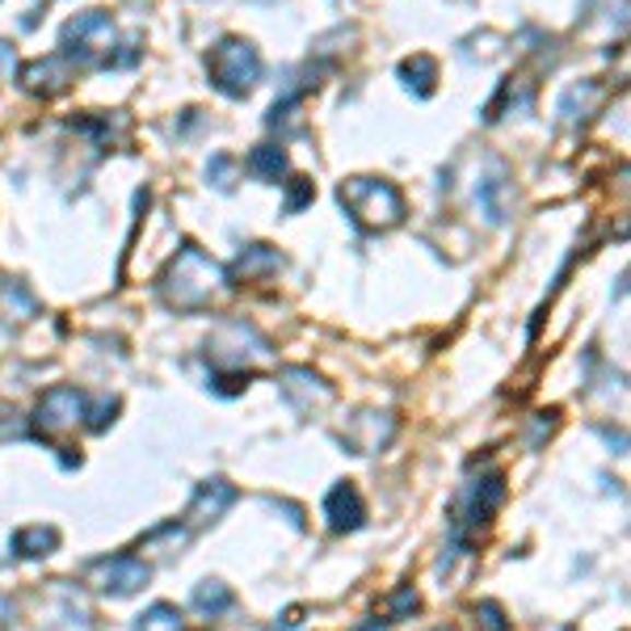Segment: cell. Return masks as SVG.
<instances>
[{
    "label": "cell",
    "instance_id": "10",
    "mask_svg": "<svg viewBox=\"0 0 631 631\" xmlns=\"http://www.w3.org/2000/svg\"><path fill=\"white\" fill-rule=\"evenodd\" d=\"M72 81H77V68L63 56L34 59V63L22 68V84H26V93H34V97H59Z\"/></svg>",
    "mask_w": 631,
    "mask_h": 631
},
{
    "label": "cell",
    "instance_id": "29",
    "mask_svg": "<svg viewBox=\"0 0 631 631\" xmlns=\"http://www.w3.org/2000/svg\"><path fill=\"white\" fill-rule=\"evenodd\" d=\"M13 615H17V606H13L9 598H4V594H0V631L13 628Z\"/></svg>",
    "mask_w": 631,
    "mask_h": 631
},
{
    "label": "cell",
    "instance_id": "27",
    "mask_svg": "<svg viewBox=\"0 0 631 631\" xmlns=\"http://www.w3.org/2000/svg\"><path fill=\"white\" fill-rule=\"evenodd\" d=\"M114 412H118V400H97L93 412H89V430H106L114 421Z\"/></svg>",
    "mask_w": 631,
    "mask_h": 631
},
{
    "label": "cell",
    "instance_id": "12",
    "mask_svg": "<svg viewBox=\"0 0 631 631\" xmlns=\"http://www.w3.org/2000/svg\"><path fill=\"white\" fill-rule=\"evenodd\" d=\"M282 396L300 412H316L332 400V387L320 375H312L307 366H291V371H282Z\"/></svg>",
    "mask_w": 631,
    "mask_h": 631
},
{
    "label": "cell",
    "instance_id": "9",
    "mask_svg": "<svg viewBox=\"0 0 631 631\" xmlns=\"http://www.w3.org/2000/svg\"><path fill=\"white\" fill-rule=\"evenodd\" d=\"M476 207L489 223H505L510 215V173L496 156H484V168L476 177Z\"/></svg>",
    "mask_w": 631,
    "mask_h": 631
},
{
    "label": "cell",
    "instance_id": "15",
    "mask_svg": "<svg viewBox=\"0 0 631 631\" xmlns=\"http://www.w3.org/2000/svg\"><path fill=\"white\" fill-rule=\"evenodd\" d=\"M598 102H603V84L594 81L573 84V89H564L560 102H556V122H560V127H576V122H585V118L594 114Z\"/></svg>",
    "mask_w": 631,
    "mask_h": 631
},
{
    "label": "cell",
    "instance_id": "2",
    "mask_svg": "<svg viewBox=\"0 0 631 631\" xmlns=\"http://www.w3.org/2000/svg\"><path fill=\"white\" fill-rule=\"evenodd\" d=\"M337 202L350 211V220L366 232H392L405 223V194L384 177H350L337 186Z\"/></svg>",
    "mask_w": 631,
    "mask_h": 631
},
{
    "label": "cell",
    "instance_id": "28",
    "mask_svg": "<svg viewBox=\"0 0 631 631\" xmlns=\"http://www.w3.org/2000/svg\"><path fill=\"white\" fill-rule=\"evenodd\" d=\"M13 72H17V51H13V43L0 38V84L13 81Z\"/></svg>",
    "mask_w": 631,
    "mask_h": 631
},
{
    "label": "cell",
    "instance_id": "24",
    "mask_svg": "<svg viewBox=\"0 0 631 631\" xmlns=\"http://www.w3.org/2000/svg\"><path fill=\"white\" fill-rule=\"evenodd\" d=\"M471 615H476V628L480 631H510V619H505V610L496 603L471 606Z\"/></svg>",
    "mask_w": 631,
    "mask_h": 631
},
{
    "label": "cell",
    "instance_id": "16",
    "mask_svg": "<svg viewBox=\"0 0 631 631\" xmlns=\"http://www.w3.org/2000/svg\"><path fill=\"white\" fill-rule=\"evenodd\" d=\"M282 270V253L270 245H248L241 257H236V266H232V274L227 282H261V278H270Z\"/></svg>",
    "mask_w": 631,
    "mask_h": 631
},
{
    "label": "cell",
    "instance_id": "14",
    "mask_svg": "<svg viewBox=\"0 0 631 631\" xmlns=\"http://www.w3.org/2000/svg\"><path fill=\"white\" fill-rule=\"evenodd\" d=\"M325 518H329V526L337 530V535H341V530H358V526H362V518H366V505H362V496H358V489L350 484V480H341V484L325 496Z\"/></svg>",
    "mask_w": 631,
    "mask_h": 631
},
{
    "label": "cell",
    "instance_id": "23",
    "mask_svg": "<svg viewBox=\"0 0 631 631\" xmlns=\"http://www.w3.org/2000/svg\"><path fill=\"white\" fill-rule=\"evenodd\" d=\"M207 182H211L215 190L232 194V186H236V161H232V156H211V165H207Z\"/></svg>",
    "mask_w": 631,
    "mask_h": 631
},
{
    "label": "cell",
    "instance_id": "18",
    "mask_svg": "<svg viewBox=\"0 0 631 631\" xmlns=\"http://www.w3.org/2000/svg\"><path fill=\"white\" fill-rule=\"evenodd\" d=\"M56 548H59L56 526H26V530L13 535V551L26 556V560H43V556H51Z\"/></svg>",
    "mask_w": 631,
    "mask_h": 631
},
{
    "label": "cell",
    "instance_id": "17",
    "mask_svg": "<svg viewBox=\"0 0 631 631\" xmlns=\"http://www.w3.org/2000/svg\"><path fill=\"white\" fill-rule=\"evenodd\" d=\"M38 312V300L17 278H0V320H30Z\"/></svg>",
    "mask_w": 631,
    "mask_h": 631
},
{
    "label": "cell",
    "instance_id": "5",
    "mask_svg": "<svg viewBox=\"0 0 631 631\" xmlns=\"http://www.w3.org/2000/svg\"><path fill=\"white\" fill-rule=\"evenodd\" d=\"M207 358L220 371H245L253 362L270 358V341L253 329L248 320H223L220 329L211 332V341H207Z\"/></svg>",
    "mask_w": 631,
    "mask_h": 631
},
{
    "label": "cell",
    "instance_id": "4",
    "mask_svg": "<svg viewBox=\"0 0 631 631\" xmlns=\"http://www.w3.org/2000/svg\"><path fill=\"white\" fill-rule=\"evenodd\" d=\"M207 77L223 97H245V93H253V84L261 81V56L248 38L227 34L207 56Z\"/></svg>",
    "mask_w": 631,
    "mask_h": 631
},
{
    "label": "cell",
    "instance_id": "20",
    "mask_svg": "<svg viewBox=\"0 0 631 631\" xmlns=\"http://www.w3.org/2000/svg\"><path fill=\"white\" fill-rule=\"evenodd\" d=\"M245 168L257 182H278L287 173V152L274 148V143H261V148H253L245 156Z\"/></svg>",
    "mask_w": 631,
    "mask_h": 631
},
{
    "label": "cell",
    "instance_id": "19",
    "mask_svg": "<svg viewBox=\"0 0 631 631\" xmlns=\"http://www.w3.org/2000/svg\"><path fill=\"white\" fill-rule=\"evenodd\" d=\"M400 81H405V89L417 93V97H430L434 84H439V63H434L430 56L405 59V63H400Z\"/></svg>",
    "mask_w": 631,
    "mask_h": 631
},
{
    "label": "cell",
    "instance_id": "13",
    "mask_svg": "<svg viewBox=\"0 0 631 631\" xmlns=\"http://www.w3.org/2000/svg\"><path fill=\"white\" fill-rule=\"evenodd\" d=\"M232 501H236V489H232L227 480H207V484H198L190 510H186V522H190V526H207V522L223 518Z\"/></svg>",
    "mask_w": 631,
    "mask_h": 631
},
{
    "label": "cell",
    "instance_id": "11",
    "mask_svg": "<svg viewBox=\"0 0 631 631\" xmlns=\"http://www.w3.org/2000/svg\"><path fill=\"white\" fill-rule=\"evenodd\" d=\"M392 434H396V417L392 412H358L350 421V430H346V446L354 455H375V451H384L392 442Z\"/></svg>",
    "mask_w": 631,
    "mask_h": 631
},
{
    "label": "cell",
    "instance_id": "3",
    "mask_svg": "<svg viewBox=\"0 0 631 631\" xmlns=\"http://www.w3.org/2000/svg\"><path fill=\"white\" fill-rule=\"evenodd\" d=\"M59 56L72 68H110L118 56V26L106 9H89L81 17H72L59 34Z\"/></svg>",
    "mask_w": 631,
    "mask_h": 631
},
{
    "label": "cell",
    "instance_id": "22",
    "mask_svg": "<svg viewBox=\"0 0 631 631\" xmlns=\"http://www.w3.org/2000/svg\"><path fill=\"white\" fill-rule=\"evenodd\" d=\"M136 631H186V619H182L177 606L156 603V606H148V610L136 619Z\"/></svg>",
    "mask_w": 631,
    "mask_h": 631
},
{
    "label": "cell",
    "instance_id": "26",
    "mask_svg": "<svg viewBox=\"0 0 631 631\" xmlns=\"http://www.w3.org/2000/svg\"><path fill=\"white\" fill-rule=\"evenodd\" d=\"M417 606H421V598H417V589H412V585H405V589H400V594L392 598V606H387V615H392V619H400V615H409V610H417Z\"/></svg>",
    "mask_w": 631,
    "mask_h": 631
},
{
    "label": "cell",
    "instance_id": "25",
    "mask_svg": "<svg viewBox=\"0 0 631 631\" xmlns=\"http://www.w3.org/2000/svg\"><path fill=\"white\" fill-rule=\"evenodd\" d=\"M312 194H316V186H312L307 177H295V182H291V198H287V215L303 211V207L312 202Z\"/></svg>",
    "mask_w": 631,
    "mask_h": 631
},
{
    "label": "cell",
    "instance_id": "1",
    "mask_svg": "<svg viewBox=\"0 0 631 631\" xmlns=\"http://www.w3.org/2000/svg\"><path fill=\"white\" fill-rule=\"evenodd\" d=\"M223 287H227V270L215 257H207L198 245H182V253L168 261L165 274H161V295L177 312H202Z\"/></svg>",
    "mask_w": 631,
    "mask_h": 631
},
{
    "label": "cell",
    "instance_id": "6",
    "mask_svg": "<svg viewBox=\"0 0 631 631\" xmlns=\"http://www.w3.org/2000/svg\"><path fill=\"white\" fill-rule=\"evenodd\" d=\"M84 417V392L72 384H56L51 392H43L38 409H34V434L38 439H59L68 430H77Z\"/></svg>",
    "mask_w": 631,
    "mask_h": 631
},
{
    "label": "cell",
    "instance_id": "21",
    "mask_svg": "<svg viewBox=\"0 0 631 631\" xmlns=\"http://www.w3.org/2000/svg\"><path fill=\"white\" fill-rule=\"evenodd\" d=\"M190 606L202 615V619H220L223 610H232V589L220 585V581H202V585L194 589Z\"/></svg>",
    "mask_w": 631,
    "mask_h": 631
},
{
    "label": "cell",
    "instance_id": "7",
    "mask_svg": "<svg viewBox=\"0 0 631 631\" xmlns=\"http://www.w3.org/2000/svg\"><path fill=\"white\" fill-rule=\"evenodd\" d=\"M501 501H505V476H501V471H489L484 480H471L464 489V496L455 501V518H451L455 535L464 539L467 530L484 526V522L493 518V510Z\"/></svg>",
    "mask_w": 631,
    "mask_h": 631
},
{
    "label": "cell",
    "instance_id": "8",
    "mask_svg": "<svg viewBox=\"0 0 631 631\" xmlns=\"http://www.w3.org/2000/svg\"><path fill=\"white\" fill-rule=\"evenodd\" d=\"M148 581H152V569L139 556H106L89 569V585H97L102 594H114V598H131Z\"/></svg>",
    "mask_w": 631,
    "mask_h": 631
}]
</instances>
